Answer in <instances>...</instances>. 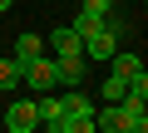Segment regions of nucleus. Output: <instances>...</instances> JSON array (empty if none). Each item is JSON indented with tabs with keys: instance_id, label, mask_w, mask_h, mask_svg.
<instances>
[{
	"instance_id": "nucleus-2",
	"label": "nucleus",
	"mask_w": 148,
	"mask_h": 133,
	"mask_svg": "<svg viewBox=\"0 0 148 133\" xmlns=\"http://www.w3.org/2000/svg\"><path fill=\"white\" fill-rule=\"evenodd\" d=\"M143 113H148V108H143ZM143 113H128L123 104H104V108H94V133H128L133 118H143Z\"/></svg>"
},
{
	"instance_id": "nucleus-9",
	"label": "nucleus",
	"mask_w": 148,
	"mask_h": 133,
	"mask_svg": "<svg viewBox=\"0 0 148 133\" xmlns=\"http://www.w3.org/2000/svg\"><path fill=\"white\" fill-rule=\"evenodd\" d=\"M109 64H114V69H109V79H123V84L143 74V59H138V54H128V49H119V54H114Z\"/></svg>"
},
{
	"instance_id": "nucleus-10",
	"label": "nucleus",
	"mask_w": 148,
	"mask_h": 133,
	"mask_svg": "<svg viewBox=\"0 0 148 133\" xmlns=\"http://www.w3.org/2000/svg\"><path fill=\"white\" fill-rule=\"evenodd\" d=\"M20 89V69H15V59H0V94H15Z\"/></svg>"
},
{
	"instance_id": "nucleus-14",
	"label": "nucleus",
	"mask_w": 148,
	"mask_h": 133,
	"mask_svg": "<svg viewBox=\"0 0 148 133\" xmlns=\"http://www.w3.org/2000/svg\"><path fill=\"white\" fill-rule=\"evenodd\" d=\"M10 5H15V0H0V10H10Z\"/></svg>"
},
{
	"instance_id": "nucleus-3",
	"label": "nucleus",
	"mask_w": 148,
	"mask_h": 133,
	"mask_svg": "<svg viewBox=\"0 0 148 133\" xmlns=\"http://www.w3.org/2000/svg\"><path fill=\"white\" fill-rule=\"evenodd\" d=\"M45 49H54V59H84V40L69 25H59L54 35H45Z\"/></svg>"
},
{
	"instance_id": "nucleus-13",
	"label": "nucleus",
	"mask_w": 148,
	"mask_h": 133,
	"mask_svg": "<svg viewBox=\"0 0 148 133\" xmlns=\"http://www.w3.org/2000/svg\"><path fill=\"white\" fill-rule=\"evenodd\" d=\"M64 133H94V118H69Z\"/></svg>"
},
{
	"instance_id": "nucleus-6",
	"label": "nucleus",
	"mask_w": 148,
	"mask_h": 133,
	"mask_svg": "<svg viewBox=\"0 0 148 133\" xmlns=\"http://www.w3.org/2000/svg\"><path fill=\"white\" fill-rule=\"evenodd\" d=\"M59 108H64V118H94L99 104H94L84 89H64V94H59Z\"/></svg>"
},
{
	"instance_id": "nucleus-11",
	"label": "nucleus",
	"mask_w": 148,
	"mask_h": 133,
	"mask_svg": "<svg viewBox=\"0 0 148 133\" xmlns=\"http://www.w3.org/2000/svg\"><path fill=\"white\" fill-rule=\"evenodd\" d=\"M79 15H89V20H109V15H114V0H84Z\"/></svg>"
},
{
	"instance_id": "nucleus-4",
	"label": "nucleus",
	"mask_w": 148,
	"mask_h": 133,
	"mask_svg": "<svg viewBox=\"0 0 148 133\" xmlns=\"http://www.w3.org/2000/svg\"><path fill=\"white\" fill-rule=\"evenodd\" d=\"M5 128H10V133H35V128H40L35 99H15V104L5 108Z\"/></svg>"
},
{
	"instance_id": "nucleus-1",
	"label": "nucleus",
	"mask_w": 148,
	"mask_h": 133,
	"mask_svg": "<svg viewBox=\"0 0 148 133\" xmlns=\"http://www.w3.org/2000/svg\"><path fill=\"white\" fill-rule=\"evenodd\" d=\"M119 30H123V25H119V20L109 15V20H104V25L94 30V35H84V64L114 59V54H119Z\"/></svg>"
},
{
	"instance_id": "nucleus-12",
	"label": "nucleus",
	"mask_w": 148,
	"mask_h": 133,
	"mask_svg": "<svg viewBox=\"0 0 148 133\" xmlns=\"http://www.w3.org/2000/svg\"><path fill=\"white\" fill-rule=\"evenodd\" d=\"M123 89H128L123 79H104V99L109 104H123Z\"/></svg>"
},
{
	"instance_id": "nucleus-5",
	"label": "nucleus",
	"mask_w": 148,
	"mask_h": 133,
	"mask_svg": "<svg viewBox=\"0 0 148 133\" xmlns=\"http://www.w3.org/2000/svg\"><path fill=\"white\" fill-rule=\"evenodd\" d=\"M20 84H30L35 94H49V89H54V59L45 54V59L25 64V69H20Z\"/></svg>"
},
{
	"instance_id": "nucleus-8",
	"label": "nucleus",
	"mask_w": 148,
	"mask_h": 133,
	"mask_svg": "<svg viewBox=\"0 0 148 133\" xmlns=\"http://www.w3.org/2000/svg\"><path fill=\"white\" fill-rule=\"evenodd\" d=\"M84 74H89V64H84V59H54V84L79 89V84H84Z\"/></svg>"
},
{
	"instance_id": "nucleus-7",
	"label": "nucleus",
	"mask_w": 148,
	"mask_h": 133,
	"mask_svg": "<svg viewBox=\"0 0 148 133\" xmlns=\"http://www.w3.org/2000/svg\"><path fill=\"white\" fill-rule=\"evenodd\" d=\"M15 69H25V64H35V59H45V35H20L15 40Z\"/></svg>"
}]
</instances>
